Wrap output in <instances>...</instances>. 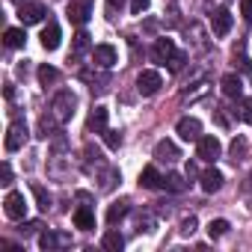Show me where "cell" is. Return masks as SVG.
<instances>
[{
    "mask_svg": "<svg viewBox=\"0 0 252 252\" xmlns=\"http://www.w3.org/2000/svg\"><path fill=\"white\" fill-rule=\"evenodd\" d=\"M74 104H77V98H74V92H71V89H60V92L54 95L51 110L42 116V125H39L42 137H51L57 128H63V125L71 119V113H74Z\"/></svg>",
    "mask_w": 252,
    "mask_h": 252,
    "instance_id": "obj_1",
    "label": "cell"
},
{
    "mask_svg": "<svg viewBox=\"0 0 252 252\" xmlns=\"http://www.w3.org/2000/svg\"><path fill=\"white\" fill-rule=\"evenodd\" d=\"M175 131H178V137L184 143H199V137H202V122L196 116H181L178 125H175Z\"/></svg>",
    "mask_w": 252,
    "mask_h": 252,
    "instance_id": "obj_2",
    "label": "cell"
},
{
    "mask_svg": "<svg viewBox=\"0 0 252 252\" xmlns=\"http://www.w3.org/2000/svg\"><path fill=\"white\" fill-rule=\"evenodd\" d=\"M92 9H95V3H92V0H71L65 12H68V21H71V24L83 27V24L92 18Z\"/></svg>",
    "mask_w": 252,
    "mask_h": 252,
    "instance_id": "obj_3",
    "label": "cell"
},
{
    "mask_svg": "<svg viewBox=\"0 0 252 252\" xmlns=\"http://www.w3.org/2000/svg\"><path fill=\"white\" fill-rule=\"evenodd\" d=\"M160 86H163L160 71H152V68L140 71V77H137V89H140V95H146V98H149V95H158Z\"/></svg>",
    "mask_w": 252,
    "mask_h": 252,
    "instance_id": "obj_4",
    "label": "cell"
},
{
    "mask_svg": "<svg viewBox=\"0 0 252 252\" xmlns=\"http://www.w3.org/2000/svg\"><path fill=\"white\" fill-rule=\"evenodd\" d=\"M24 143H27V125L21 119H15L6 131V152H18V149H24Z\"/></svg>",
    "mask_w": 252,
    "mask_h": 252,
    "instance_id": "obj_5",
    "label": "cell"
},
{
    "mask_svg": "<svg viewBox=\"0 0 252 252\" xmlns=\"http://www.w3.org/2000/svg\"><path fill=\"white\" fill-rule=\"evenodd\" d=\"M39 246H42L45 252L65 249V246H71V237H68L65 231H42V234H39Z\"/></svg>",
    "mask_w": 252,
    "mask_h": 252,
    "instance_id": "obj_6",
    "label": "cell"
},
{
    "mask_svg": "<svg viewBox=\"0 0 252 252\" xmlns=\"http://www.w3.org/2000/svg\"><path fill=\"white\" fill-rule=\"evenodd\" d=\"M18 18H21L24 27H27V24H39V21L48 18V9H45V3H21Z\"/></svg>",
    "mask_w": 252,
    "mask_h": 252,
    "instance_id": "obj_7",
    "label": "cell"
},
{
    "mask_svg": "<svg viewBox=\"0 0 252 252\" xmlns=\"http://www.w3.org/2000/svg\"><path fill=\"white\" fill-rule=\"evenodd\" d=\"M220 155H222V143L217 137H199V160L214 163Z\"/></svg>",
    "mask_w": 252,
    "mask_h": 252,
    "instance_id": "obj_8",
    "label": "cell"
},
{
    "mask_svg": "<svg viewBox=\"0 0 252 252\" xmlns=\"http://www.w3.org/2000/svg\"><path fill=\"white\" fill-rule=\"evenodd\" d=\"M228 30H231V12L228 9H214L211 12V33L217 39H222V36H228Z\"/></svg>",
    "mask_w": 252,
    "mask_h": 252,
    "instance_id": "obj_9",
    "label": "cell"
},
{
    "mask_svg": "<svg viewBox=\"0 0 252 252\" xmlns=\"http://www.w3.org/2000/svg\"><path fill=\"white\" fill-rule=\"evenodd\" d=\"M92 65L95 68H113L116 65V48L113 45H95L92 48Z\"/></svg>",
    "mask_w": 252,
    "mask_h": 252,
    "instance_id": "obj_10",
    "label": "cell"
},
{
    "mask_svg": "<svg viewBox=\"0 0 252 252\" xmlns=\"http://www.w3.org/2000/svg\"><path fill=\"white\" fill-rule=\"evenodd\" d=\"M3 208H6V217L9 220H24L27 217V202H24V193H9L6 196V202H3Z\"/></svg>",
    "mask_w": 252,
    "mask_h": 252,
    "instance_id": "obj_11",
    "label": "cell"
},
{
    "mask_svg": "<svg viewBox=\"0 0 252 252\" xmlns=\"http://www.w3.org/2000/svg\"><path fill=\"white\" fill-rule=\"evenodd\" d=\"M181 155H178V146L172 143V140H160L158 146H155V160H160V163H175Z\"/></svg>",
    "mask_w": 252,
    "mask_h": 252,
    "instance_id": "obj_12",
    "label": "cell"
},
{
    "mask_svg": "<svg viewBox=\"0 0 252 252\" xmlns=\"http://www.w3.org/2000/svg\"><path fill=\"white\" fill-rule=\"evenodd\" d=\"M63 42V33H60V24L57 21H48V27L42 30V48L45 51H57Z\"/></svg>",
    "mask_w": 252,
    "mask_h": 252,
    "instance_id": "obj_13",
    "label": "cell"
},
{
    "mask_svg": "<svg viewBox=\"0 0 252 252\" xmlns=\"http://www.w3.org/2000/svg\"><path fill=\"white\" fill-rule=\"evenodd\" d=\"M175 54H178V51H175V42H172V39H158L155 48H152V57H155L158 63H163V65H166Z\"/></svg>",
    "mask_w": 252,
    "mask_h": 252,
    "instance_id": "obj_14",
    "label": "cell"
},
{
    "mask_svg": "<svg viewBox=\"0 0 252 252\" xmlns=\"http://www.w3.org/2000/svg\"><path fill=\"white\" fill-rule=\"evenodd\" d=\"M74 225H77L80 231H92V228H95V211H92L89 205H80V208L74 211Z\"/></svg>",
    "mask_w": 252,
    "mask_h": 252,
    "instance_id": "obj_15",
    "label": "cell"
},
{
    "mask_svg": "<svg viewBox=\"0 0 252 252\" xmlns=\"http://www.w3.org/2000/svg\"><path fill=\"white\" fill-rule=\"evenodd\" d=\"M86 128H89L92 134H104V131H107V107H95V110H92Z\"/></svg>",
    "mask_w": 252,
    "mask_h": 252,
    "instance_id": "obj_16",
    "label": "cell"
},
{
    "mask_svg": "<svg viewBox=\"0 0 252 252\" xmlns=\"http://www.w3.org/2000/svg\"><path fill=\"white\" fill-rule=\"evenodd\" d=\"M128 211H131V202H128V199H122V202H113V205L107 208V222H110V225L122 222L125 217H128Z\"/></svg>",
    "mask_w": 252,
    "mask_h": 252,
    "instance_id": "obj_17",
    "label": "cell"
},
{
    "mask_svg": "<svg viewBox=\"0 0 252 252\" xmlns=\"http://www.w3.org/2000/svg\"><path fill=\"white\" fill-rule=\"evenodd\" d=\"M220 86H222V95H228V98H240V92H243L240 74H225V77L220 80Z\"/></svg>",
    "mask_w": 252,
    "mask_h": 252,
    "instance_id": "obj_18",
    "label": "cell"
},
{
    "mask_svg": "<svg viewBox=\"0 0 252 252\" xmlns=\"http://www.w3.org/2000/svg\"><path fill=\"white\" fill-rule=\"evenodd\" d=\"M140 184H143L146 190H160V187H163V175H160L155 166H146V169L140 172Z\"/></svg>",
    "mask_w": 252,
    "mask_h": 252,
    "instance_id": "obj_19",
    "label": "cell"
},
{
    "mask_svg": "<svg viewBox=\"0 0 252 252\" xmlns=\"http://www.w3.org/2000/svg\"><path fill=\"white\" fill-rule=\"evenodd\" d=\"M222 181H225V178H222L220 169H205V172H202V190H205V193H217V190L222 187Z\"/></svg>",
    "mask_w": 252,
    "mask_h": 252,
    "instance_id": "obj_20",
    "label": "cell"
},
{
    "mask_svg": "<svg viewBox=\"0 0 252 252\" xmlns=\"http://www.w3.org/2000/svg\"><path fill=\"white\" fill-rule=\"evenodd\" d=\"M193 42V48L196 51H208V42H205V33H202V27L199 24H190L187 27V45Z\"/></svg>",
    "mask_w": 252,
    "mask_h": 252,
    "instance_id": "obj_21",
    "label": "cell"
},
{
    "mask_svg": "<svg viewBox=\"0 0 252 252\" xmlns=\"http://www.w3.org/2000/svg\"><path fill=\"white\" fill-rule=\"evenodd\" d=\"M3 42H6V48H24L27 33H24L21 27H9V30L3 33Z\"/></svg>",
    "mask_w": 252,
    "mask_h": 252,
    "instance_id": "obj_22",
    "label": "cell"
},
{
    "mask_svg": "<svg viewBox=\"0 0 252 252\" xmlns=\"http://www.w3.org/2000/svg\"><path fill=\"white\" fill-rule=\"evenodd\" d=\"M163 190H169V193H184V190H187V181H184V175H178V172H169V175H163Z\"/></svg>",
    "mask_w": 252,
    "mask_h": 252,
    "instance_id": "obj_23",
    "label": "cell"
},
{
    "mask_svg": "<svg viewBox=\"0 0 252 252\" xmlns=\"http://www.w3.org/2000/svg\"><path fill=\"white\" fill-rule=\"evenodd\" d=\"M30 190H33V196H36V202H39V208H42V211H51V205H54V199H51V193H48V190H45L42 184H33Z\"/></svg>",
    "mask_w": 252,
    "mask_h": 252,
    "instance_id": "obj_24",
    "label": "cell"
},
{
    "mask_svg": "<svg viewBox=\"0 0 252 252\" xmlns=\"http://www.w3.org/2000/svg\"><path fill=\"white\" fill-rule=\"evenodd\" d=\"M101 246H104V249H110V252H119V249L125 246V237H122L119 231H107V234H104V240H101Z\"/></svg>",
    "mask_w": 252,
    "mask_h": 252,
    "instance_id": "obj_25",
    "label": "cell"
},
{
    "mask_svg": "<svg viewBox=\"0 0 252 252\" xmlns=\"http://www.w3.org/2000/svg\"><path fill=\"white\" fill-rule=\"evenodd\" d=\"M57 77H60V71H57L54 65H42V68H39V83H42V86L57 83Z\"/></svg>",
    "mask_w": 252,
    "mask_h": 252,
    "instance_id": "obj_26",
    "label": "cell"
},
{
    "mask_svg": "<svg viewBox=\"0 0 252 252\" xmlns=\"http://www.w3.org/2000/svg\"><path fill=\"white\" fill-rule=\"evenodd\" d=\"M246 158V140L243 137H234L231 140V160L237 163V160H243Z\"/></svg>",
    "mask_w": 252,
    "mask_h": 252,
    "instance_id": "obj_27",
    "label": "cell"
},
{
    "mask_svg": "<svg viewBox=\"0 0 252 252\" xmlns=\"http://www.w3.org/2000/svg\"><path fill=\"white\" fill-rule=\"evenodd\" d=\"M225 231H228V220H211V222H208V234H211V240H214V237H222Z\"/></svg>",
    "mask_w": 252,
    "mask_h": 252,
    "instance_id": "obj_28",
    "label": "cell"
},
{
    "mask_svg": "<svg viewBox=\"0 0 252 252\" xmlns=\"http://www.w3.org/2000/svg\"><path fill=\"white\" fill-rule=\"evenodd\" d=\"M86 48H89V36H86V33L80 30V33L74 36V48H71V54H74V57H80V54H83Z\"/></svg>",
    "mask_w": 252,
    "mask_h": 252,
    "instance_id": "obj_29",
    "label": "cell"
},
{
    "mask_svg": "<svg viewBox=\"0 0 252 252\" xmlns=\"http://www.w3.org/2000/svg\"><path fill=\"white\" fill-rule=\"evenodd\" d=\"M196 225H199V220H196L193 214H190V217H184V220H181V234H184V237H190V234L196 231Z\"/></svg>",
    "mask_w": 252,
    "mask_h": 252,
    "instance_id": "obj_30",
    "label": "cell"
},
{
    "mask_svg": "<svg viewBox=\"0 0 252 252\" xmlns=\"http://www.w3.org/2000/svg\"><path fill=\"white\" fill-rule=\"evenodd\" d=\"M104 143H107L110 149H119V146H122V134H119V131H110V128H107V131H104Z\"/></svg>",
    "mask_w": 252,
    "mask_h": 252,
    "instance_id": "obj_31",
    "label": "cell"
},
{
    "mask_svg": "<svg viewBox=\"0 0 252 252\" xmlns=\"http://www.w3.org/2000/svg\"><path fill=\"white\" fill-rule=\"evenodd\" d=\"M240 119H243L246 125H252V98H243V101H240Z\"/></svg>",
    "mask_w": 252,
    "mask_h": 252,
    "instance_id": "obj_32",
    "label": "cell"
},
{
    "mask_svg": "<svg viewBox=\"0 0 252 252\" xmlns=\"http://www.w3.org/2000/svg\"><path fill=\"white\" fill-rule=\"evenodd\" d=\"M39 228H45V225H42V222H39V220H30V222H24V225H21V228H18V231H21V234H24V237H27V234H36V231H39Z\"/></svg>",
    "mask_w": 252,
    "mask_h": 252,
    "instance_id": "obj_33",
    "label": "cell"
},
{
    "mask_svg": "<svg viewBox=\"0 0 252 252\" xmlns=\"http://www.w3.org/2000/svg\"><path fill=\"white\" fill-rule=\"evenodd\" d=\"M184 63H187V57H184V54H175L166 65H169V71H181V68H184Z\"/></svg>",
    "mask_w": 252,
    "mask_h": 252,
    "instance_id": "obj_34",
    "label": "cell"
},
{
    "mask_svg": "<svg viewBox=\"0 0 252 252\" xmlns=\"http://www.w3.org/2000/svg\"><path fill=\"white\" fill-rule=\"evenodd\" d=\"M149 3H152V0H131V12L134 15H143L149 9Z\"/></svg>",
    "mask_w": 252,
    "mask_h": 252,
    "instance_id": "obj_35",
    "label": "cell"
},
{
    "mask_svg": "<svg viewBox=\"0 0 252 252\" xmlns=\"http://www.w3.org/2000/svg\"><path fill=\"white\" fill-rule=\"evenodd\" d=\"M0 178H3L0 184H6V187L12 184V166H9V163H3V169H0Z\"/></svg>",
    "mask_w": 252,
    "mask_h": 252,
    "instance_id": "obj_36",
    "label": "cell"
},
{
    "mask_svg": "<svg viewBox=\"0 0 252 252\" xmlns=\"http://www.w3.org/2000/svg\"><path fill=\"white\" fill-rule=\"evenodd\" d=\"M240 12L246 21H252V0H240Z\"/></svg>",
    "mask_w": 252,
    "mask_h": 252,
    "instance_id": "obj_37",
    "label": "cell"
},
{
    "mask_svg": "<svg viewBox=\"0 0 252 252\" xmlns=\"http://www.w3.org/2000/svg\"><path fill=\"white\" fill-rule=\"evenodd\" d=\"M214 119H217V125H220V128H225V125H228V119L222 116V110H214Z\"/></svg>",
    "mask_w": 252,
    "mask_h": 252,
    "instance_id": "obj_38",
    "label": "cell"
},
{
    "mask_svg": "<svg viewBox=\"0 0 252 252\" xmlns=\"http://www.w3.org/2000/svg\"><path fill=\"white\" fill-rule=\"evenodd\" d=\"M107 3H110V9H113V12H116V9H122V6H125V3H128V0H107Z\"/></svg>",
    "mask_w": 252,
    "mask_h": 252,
    "instance_id": "obj_39",
    "label": "cell"
},
{
    "mask_svg": "<svg viewBox=\"0 0 252 252\" xmlns=\"http://www.w3.org/2000/svg\"><path fill=\"white\" fill-rule=\"evenodd\" d=\"M246 193H249V196H252V172H249V175H246Z\"/></svg>",
    "mask_w": 252,
    "mask_h": 252,
    "instance_id": "obj_40",
    "label": "cell"
},
{
    "mask_svg": "<svg viewBox=\"0 0 252 252\" xmlns=\"http://www.w3.org/2000/svg\"><path fill=\"white\" fill-rule=\"evenodd\" d=\"M12 3H27V0H12Z\"/></svg>",
    "mask_w": 252,
    "mask_h": 252,
    "instance_id": "obj_41",
    "label": "cell"
}]
</instances>
